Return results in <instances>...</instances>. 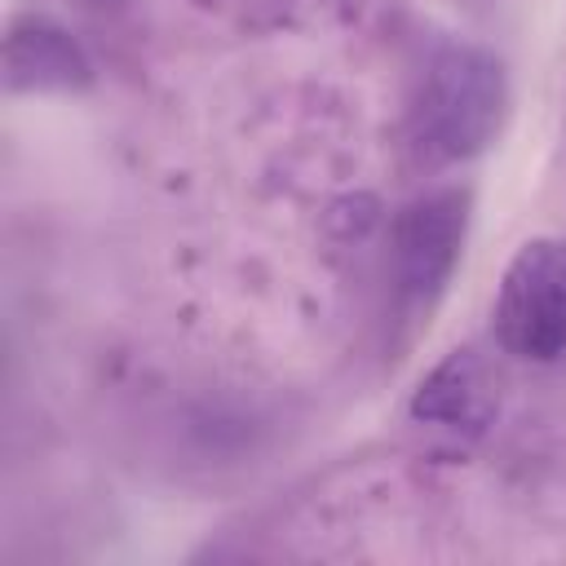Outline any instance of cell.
<instances>
[{
	"label": "cell",
	"mask_w": 566,
	"mask_h": 566,
	"mask_svg": "<svg viewBox=\"0 0 566 566\" xmlns=\"http://www.w3.org/2000/svg\"><path fill=\"white\" fill-rule=\"evenodd\" d=\"M495 336L526 363L566 354V239H526L504 265Z\"/></svg>",
	"instance_id": "2"
},
{
	"label": "cell",
	"mask_w": 566,
	"mask_h": 566,
	"mask_svg": "<svg viewBox=\"0 0 566 566\" xmlns=\"http://www.w3.org/2000/svg\"><path fill=\"white\" fill-rule=\"evenodd\" d=\"M509 106V80L491 49L482 44H438L420 71L411 97V137L420 155L451 164L491 146Z\"/></svg>",
	"instance_id": "1"
},
{
	"label": "cell",
	"mask_w": 566,
	"mask_h": 566,
	"mask_svg": "<svg viewBox=\"0 0 566 566\" xmlns=\"http://www.w3.org/2000/svg\"><path fill=\"white\" fill-rule=\"evenodd\" d=\"M491 389H495V380L486 376L478 354L455 349L420 380V389L411 398V416L429 420V424H447V429H482L495 411Z\"/></svg>",
	"instance_id": "5"
},
{
	"label": "cell",
	"mask_w": 566,
	"mask_h": 566,
	"mask_svg": "<svg viewBox=\"0 0 566 566\" xmlns=\"http://www.w3.org/2000/svg\"><path fill=\"white\" fill-rule=\"evenodd\" d=\"M464 230H469V195L447 186V190H429L416 195L398 221H394V274H398V292L411 305H429L464 248Z\"/></svg>",
	"instance_id": "3"
},
{
	"label": "cell",
	"mask_w": 566,
	"mask_h": 566,
	"mask_svg": "<svg viewBox=\"0 0 566 566\" xmlns=\"http://www.w3.org/2000/svg\"><path fill=\"white\" fill-rule=\"evenodd\" d=\"M9 93H80L93 84V62L80 40L49 13H22L4 35Z\"/></svg>",
	"instance_id": "4"
}]
</instances>
